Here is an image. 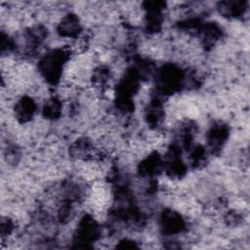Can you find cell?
<instances>
[{"instance_id": "6da1fadb", "label": "cell", "mask_w": 250, "mask_h": 250, "mask_svg": "<svg viewBox=\"0 0 250 250\" xmlns=\"http://www.w3.org/2000/svg\"><path fill=\"white\" fill-rule=\"evenodd\" d=\"M36 111V103L28 96H23L18 100L14 106V114L21 123L30 121Z\"/></svg>"}]
</instances>
